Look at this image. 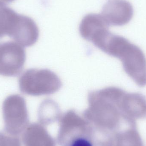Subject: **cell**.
<instances>
[{
  "label": "cell",
  "mask_w": 146,
  "mask_h": 146,
  "mask_svg": "<svg viewBox=\"0 0 146 146\" xmlns=\"http://www.w3.org/2000/svg\"><path fill=\"white\" fill-rule=\"evenodd\" d=\"M20 14L0 1V39L9 36L19 19Z\"/></svg>",
  "instance_id": "8fae6325"
},
{
  "label": "cell",
  "mask_w": 146,
  "mask_h": 146,
  "mask_svg": "<svg viewBox=\"0 0 146 146\" xmlns=\"http://www.w3.org/2000/svg\"><path fill=\"white\" fill-rule=\"evenodd\" d=\"M22 141L25 146H60L45 126L36 123L27 126L22 135Z\"/></svg>",
  "instance_id": "9c48e42d"
},
{
  "label": "cell",
  "mask_w": 146,
  "mask_h": 146,
  "mask_svg": "<svg viewBox=\"0 0 146 146\" xmlns=\"http://www.w3.org/2000/svg\"><path fill=\"white\" fill-rule=\"evenodd\" d=\"M132 4L126 0H109L102 9L101 15L109 26H121L128 23L133 15Z\"/></svg>",
  "instance_id": "52a82bcc"
},
{
  "label": "cell",
  "mask_w": 146,
  "mask_h": 146,
  "mask_svg": "<svg viewBox=\"0 0 146 146\" xmlns=\"http://www.w3.org/2000/svg\"><path fill=\"white\" fill-rule=\"evenodd\" d=\"M39 34L35 21L28 16L20 14L17 24L9 37L23 47H29L36 42Z\"/></svg>",
  "instance_id": "ba28073f"
},
{
  "label": "cell",
  "mask_w": 146,
  "mask_h": 146,
  "mask_svg": "<svg viewBox=\"0 0 146 146\" xmlns=\"http://www.w3.org/2000/svg\"><path fill=\"white\" fill-rule=\"evenodd\" d=\"M4 131L17 136L24 132L29 125V117L25 100L19 94L8 96L2 105Z\"/></svg>",
  "instance_id": "277c9868"
},
{
  "label": "cell",
  "mask_w": 146,
  "mask_h": 146,
  "mask_svg": "<svg viewBox=\"0 0 146 146\" xmlns=\"http://www.w3.org/2000/svg\"><path fill=\"white\" fill-rule=\"evenodd\" d=\"M26 55L23 46L14 42L0 43V75L16 76L22 72Z\"/></svg>",
  "instance_id": "8992f818"
},
{
  "label": "cell",
  "mask_w": 146,
  "mask_h": 146,
  "mask_svg": "<svg viewBox=\"0 0 146 146\" xmlns=\"http://www.w3.org/2000/svg\"><path fill=\"white\" fill-rule=\"evenodd\" d=\"M0 1H2L5 2L9 3L12 2L14 1L15 0H0Z\"/></svg>",
  "instance_id": "9a60e30c"
},
{
  "label": "cell",
  "mask_w": 146,
  "mask_h": 146,
  "mask_svg": "<svg viewBox=\"0 0 146 146\" xmlns=\"http://www.w3.org/2000/svg\"><path fill=\"white\" fill-rule=\"evenodd\" d=\"M58 121L59 129L56 141L60 146H69L85 137L92 139V130L88 122L74 110L68 111L62 115Z\"/></svg>",
  "instance_id": "5b68a950"
},
{
  "label": "cell",
  "mask_w": 146,
  "mask_h": 146,
  "mask_svg": "<svg viewBox=\"0 0 146 146\" xmlns=\"http://www.w3.org/2000/svg\"><path fill=\"white\" fill-rule=\"evenodd\" d=\"M111 56L121 60L125 72L138 86H146V57L140 48L119 36Z\"/></svg>",
  "instance_id": "7a4b0ae2"
},
{
  "label": "cell",
  "mask_w": 146,
  "mask_h": 146,
  "mask_svg": "<svg viewBox=\"0 0 146 146\" xmlns=\"http://www.w3.org/2000/svg\"><path fill=\"white\" fill-rule=\"evenodd\" d=\"M19 85L20 90L24 94L40 96L58 92L62 82L55 73L49 69L31 68L21 74Z\"/></svg>",
  "instance_id": "3957f363"
},
{
  "label": "cell",
  "mask_w": 146,
  "mask_h": 146,
  "mask_svg": "<svg viewBox=\"0 0 146 146\" xmlns=\"http://www.w3.org/2000/svg\"><path fill=\"white\" fill-rule=\"evenodd\" d=\"M109 27L101 14H88L82 19L79 31L81 36L89 41L93 35L97 31Z\"/></svg>",
  "instance_id": "30bf717a"
},
{
  "label": "cell",
  "mask_w": 146,
  "mask_h": 146,
  "mask_svg": "<svg viewBox=\"0 0 146 146\" xmlns=\"http://www.w3.org/2000/svg\"><path fill=\"white\" fill-rule=\"evenodd\" d=\"M61 115L59 106L52 100L43 101L38 109L39 123L45 126L59 121Z\"/></svg>",
  "instance_id": "7c38bea8"
},
{
  "label": "cell",
  "mask_w": 146,
  "mask_h": 146,
  "mask_svg": "<svg viewBox=\"0 0 146 146\" xmlns=\"http://www.w3.org/2000/svg\"><path fill=\"white\" fill-rule=\"evenodd\" d=\"M0 146H21V145L18 137L0 132Z\"/></svg>",
  "instance_id": "5bb4252c"
},
{
  "label": "cell",
  "mask_w": 146,
  "mask_h": 146,
  "mask_svg": "<svg viewBox=\"0 0 146 146\" xmlns=\"http://www.w3.org/2000/svg\"><path fill=\"white\" fill-rule=\"evenodd\" d=\"M112 146H144L137 124L118 132L115 136Z\"/></svg>",
  "instance_id": "4fadbf2b"
},
{
  "label": "cell",
  "mask_w": 146,
  "mask_h": 146,
  "mask_svg": "<svg viewBox=\"0 0 146 146\" xmlns=\"http://www.w3.org/2000/svg\"><path fill=\"white\" fill-rule=\"evenodd\" d=\"M125 92L119 88L109 87L88 93V106L82 117L91 127L94 146H112L118 132L136 124L123 109Z\"/></svg>",
  "instance_id": "6da1fadb"
}]
</instances>
